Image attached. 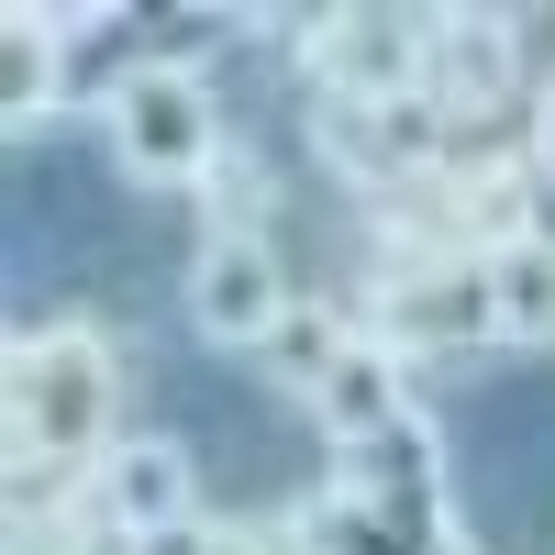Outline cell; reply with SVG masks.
<instances>
[{
	"mask_svg": "<svg viewBox=\"0 0 555 555\" xmlns=\"http://www.w3.org/2000/svg\"><path fill=\"white\" fill-rule=\"evenodd\" d=\"M533 190H544L533 145H478V133H467V145L434 167V201H444V222H455V245H467V256H512V245H533V234H544Z\"/></svg>",
	"mask_w": 555,
	"mask_h": 555,
	"instance_id": "8992f818",
	"label": "cell"
},
{
	"mask_svg": "<svg viewBox=\"0 0 555 555\" xmlns=\"http://www.w3.org/2000/svg\"><path fill=\"white\" fill-rule=\"evenodd\" d=\"M122 356L101 322H44L12 345V489H67L122 444Z\"/></svg>",
	"mask_w": 555,
	"mask_h": 555,
	"instance_id": "6da1fadb",
	"label": "cell"
},
{
	"mask_svg": "<svg viewBox=\"0 0 555 555\" xmlns=\"http://www.w3.org/2000/svg\"><path fill=\"white\" fill-rule=\"evenodd\" d=\"M201 201H211V234H256V222H267V167H256V145H245V133L211 156Z\"/></svg>",
	"mask_w": 555,
	"mask_h": 555,
	"instance_id": "9a60e30c",
	"label": "cell"
},
{
	"mask_svg": "<svg viewBox=\"0 0 555 555\" xmlns=\"http://www.w3.org/2000/svg\"><path fill=\"white\" fill-rule=\"evenodd\" d=\"M423 555H467V533H455V522H444V533H434V544H423Z\"/></svg>",
	"mask_w": 555,
	"mask_h": 555,
	"instance_id": "ac0fdd59",
	"label": "cell"
},
{
	"mask_svg": "<svg viewBox=\"0 0 555 555\" xmlns=\"http://www.w3.org/2000/svg\"><path fill=\"white\" fill-rule=\"evenodd\" d=\"M533 167L555 178V78H544V101H533Z\"/></svg>",
	"mask_w": 555,
	"mask_h": 555,
	"instance_id": "e0dca14e",
	"label": "cell"
},
{
	"mask_svg": "<svg viewBox=\"0 0 555 555\" xmlns=\"http://www.w3.org/2000/svg\"><path fill=\"white\" fill-rule=\"evenodd\" d=\"M423 89L444 101L455 133H478V122L522 89V12H478V0L423 12Z\"/></svg>",
	"mask_w": 555,
	"mask_h": 555,
	"instance_id": "5b68a950",
	"label": "cell"
},
{
	"mask_svg": "<svg viewBox=\"0 0 555 555\" xmlns=\"http://www.w3.org/2000/svg\"><path fill=\"white\" fill-rule=\"evenodd\" d=\"M67 23H44V12H12L0 23V67H12V89H0V122L12 133H34L44 112H56V78H67V44H56Z\"/></svg>",
	"mask_w": 555,
	"mask_h": 555,
	"instance_id": "7c38bea8",
	"label": "cell"
},
{
	"mask_svg": "<svg viewBox=\"0 0 555 555\" xmlns=\"http://www.w3.org/2000/svg\"><path fill=\"white\" fill-rule=\"evenodd\" d=\"M478 278H489V345H555V234L478 256Z\"/></svg>",
	"mask_w": 555,
	"mask_h": 555,
	"instance_id": "8fae6325",
	"label": "cell"
},
{
	"mask_svg": "<svg viewBox=\"0 0 555 555\" xmlns=\"http://www.w3.org/2000/svg\"><path fill=\"white\" fill-rule=\"evenodd\" d=\"M289 311H300V289H289V267H278L267 234H201V256H190V322H201V345L267 356Z\"/></svg>",
	"mask_w": 555,
	"mask_h": 555,
	"instance_id": "277c9868",
	"label": "cell"
},
{
	"mask_svg": "<svg viewBox=\"0 0 555 555\" xmlns=\"http://www.w3.org/2000/svg\"><path fill=\"white\" fill-rule=\"evenodd\" d=\"M311 133H322V167H345L356 190H400V156L378 133V101H311Z\"/></svg>",
	"mask_w": 555,
	"mask_h": 555,
	"instance_id": "5bb4252c",
	"label": "cell"
},
{
	"mask_svg": "<svg viewBox=\"0 0 555 555\" xmlns=\"http://www.w3.org/2000/svg\"><path fill=\"white\" fill-rule=\"evenodd\" d=\"M133 555H256V533H234V522H178V533L133 544Z\"/></svg>",
	"mask_w": 555,
	"mask_h": 555,
	"instance_id": "2e32d148",
	"label": "cell"
},
{
	"mask_svg": "<svg viewBox=\"0 0 555 555\" xmlns=\"http://www.w3.org/2000/svg\"><path fill=\"white\" fill-rule=\"evenodd\" d=\"M89 500H101V522L122 544H156L178 522H201V467H190L178 434H122L101 467H89Z\"/></svg>",
	"mask_w": 555,
	"mask_h": 555,
	"instance_id": "ba28073f",
	"label": "cell"
},
{
	"mask_svg": "<svg viewBox=\"0 0 555 555\" xmlns=\"http://www.w3.org/2000/svg\"><path fill=\"white\" fill-rule=\"evenodd\" d=\"M356 334H366V322H345V311H322V300H300L289 322H278V345H267V378L311 400V389H322V378H334V366H345V345H356Z\"/></svg>",
	"mask_w": 555,
	"mask_h": 555,
	"instance_id": "4fadbf2b",
	"label": "cell"
},
{
	"mask_svg": "<svg viewBox=\"0 0 555 555\" xmlns=\"http://www.w3.org/2000/svg\"><path fill=\"white\" fill-rule=\"evenodd\" d=\"M378 300H389V322H366V334H389L411 366H423V356H467V345H489V278H478V256L378 267Z\"/></svg>",
	"mask_w": 555,
	"mask_h": 555,
	"instance_id": "52a82bcc",
	"label": "cell"
},
{
	"mask_svg": "<svg viewBox=\"0 0 555 555\" xmlns=\"http://www.w3.org/2000/svg\"><path fill=\"white\" fill-rule=\"evenodd\" d=\"M101 133H112V167L133 190H201L211 156L234 145L190 56H122L101 89Z\"/></svg>",
	"mask_w": 555,
	"mask_h": 555,
	"instance_id": "7a4b0ae2",
	"label": "cell"
},
{
	"mask_svg": "<svg viewBox=\"0 0 555 555\" xmlns=\"http://www.w3.org/2000/svg\"><path fill=\"white\" fill-rule=\"evenodd\" d=\"M334 489H356V500H378V512H400L411 533H444V522H434V489H444V444H434V411H411V423H389L378 444L334 455Z\"/></svg>",
	"mask_w": 555,
	"mask_h": 555,
	"instance_id": "30bf717a",
	"label": "cell"
},
{
	"mask_svg": "<svg viewBox=\"0 0 555 555\" xmlns=\"http://www.w3.org/2000/svg\"><path fill=\"white\" fill-rule=\"evenodd\" d=\"M411 411H423V400H411V356H400L389 334H356V345H345V366L311 389V423L334 434V455L378 444L389 423H411Z\"/></svg>",
	"mask_w": 555,
	"mask_h": 555,
	"instance_id": "9c48e42d",
	"label": "cell"
},
{
	"mask_svg": "<svg viewBox=\"0 0 555 555\" xmlns=\"http://www.w3.org/2000/svg\"><path fill=\"white\" fill-rule=\"evenodd\" d=\"M289 34H300L311 101H400V89H423V12L345 0V12H289Z\"/></svg>",
	"mask_w": 555,
	"mask_h": 555,
	"instance_id": "3957f363",
	"label": "cell"
}]
</instances>
